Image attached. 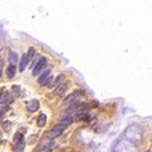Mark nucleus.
I'll return each mask as SVG.
<instances>
[{"label":"nucleus","mask_w":152,"mask_h":152,"mask_svg":"<svg viewBox=\"0 0 152 152\" xmlns=\"http://www.w3.org/2000/svg\"><path fill=\"white\" fill-rule=\"evenodd\" d=\"M45 66H46V58H40V59L37 61V64H34V67H32V75H40L42 72H43V69H45Z\"/></svg>","instance_id":"f257e3e1"},{"label":"nucleus","mask_w":152,"mask_h":152,"mask_svg":"<svg viewBox=\"0 0 152 152\" xmlns=\"http://www.w3.org/2000/svg\"><path fill=\"white\" fill-rule=\"evenodd\" d=\"M11 101H13V96H11L10 93L7 91V88H0V104H5V106H8Z\"/></svg>","instance_id":"f03ea898"},{"label":"nucleus","mask_w":152,"mask_h":152,"mask_svg":"<svg viewBox=\"0 0 152 152\" xmlns=\"http://www.w3.org/2000/svg\"><path fill=\"white\" fill-rule=\"evenodd\" d=\"M63 131H64V127H63V125H61V123H59V125H58V127H54L53 130L50 131V133H48V136H46V138H48V141H51V139L58 138V136H59L61 133H63Z\"/></svg>","instance_id":"7ed1b4c3"},{"label":"nucleus","mask_w":152,"mask_h":152,"mask_svg":"<svg viewBox=\"0 0 152 152\" xmlns=\"http://www.w3.org/2000/svg\"><path fill=\"white\" fill-rule=\"evenodd\" d=\"M50 79H51V72H50V69H46V71L42 72V75L38 77V83L40 85H46L50 83Z\"/></svg>","instance_id":"20e7f679"},{"label":"nucleus","mask_w":152,"mask_h":152,"mask_svg":"<svg viewBox=\"0 0 152 152\" xmlns=\"http://www.w3.org/2000/svg\"><path fill=\"white\" fill-rule=\"evenodd\" d=\"M30 59H32V58L29 56V54H22V58H21V64H19V71H24V69L27 67V64L30 63Z\"/></svg>","instance_id":"39448f33"},{"label":"nucleus","mask_w":152,"mask_h":152,"mask_svg":"<svg viewBox=\"0 0 152 152\" xmlns=\"http://www.w3.org/2000/svg\"><path fill=\"white\" fill-rule=\"evenodd\" d=\"M80 96H82V91L72 93L71 96H67V99H66V104H74V103H75V98H80Z\"/></svg>","instance_id":"423d86ee"},{"label":"nucleus","mask_w":152,"mask_h":152,"mask_svg":"<svg viewBox=\"0 0 152 152\" xmlns=\"http://www.w3.org/2000/svg\"><path fill=\"white\" fill-rule=\"evenodd\" d=\"M37 109H38V101L37 99H32L29 104H27V111L29 112H35Z\"/></svg>","instance_id":"0eeeda50"},{"label":"nucleus","mask_w":152,"mask_h":152,"mask_svg":"<svg viewBox=\"0 0 152 152\" xmlns=\"http://www.w3.org/2000/svg\"><path fill=\"white\" fill-rule=\"evenodd\" d=\"M7 74H8V79H13V77L16 75V66H14V64H10L8 69H7Z\"/></svg>","instance_id":"6e6552de"},{"label":"nucleus","mask_w":152,"mask_h":152,"mask_svg":"<svg viewBox=\"0 0 152 152\" xmlns=\"http://www.w3.org/2000/svg\"><path fill=\"white\" fill-rule=\"evenodd\" d=\"M45 123H46V115L40 114V115H38V119H37V125L42 128V127H45Z\"/></svg>","instance_id":"1a4fd4ad"},{"label":"nucleus","mask_w":152,"mask_h":152,"mask_svg":"<svg viewBox=\"0 0 152 152\" xmlns=\"http://www.w3.org/2000/svg\"><path fill=\"white\" fill-rule=\"evenodd\" d=\"M58 87H59V88L54 90V93H56V95H63L66 90H67V85H66V83H61V85H58Z\"/></svg>","instance_id":"9d476101"},{"label":"nucleus","mask_w":152,"mask_h":152,"mask_svg":"<svg viewBox=\"0 0 152 152\" xmlns=\"http://www.w3.org/2000/svg\"><path fill=\"white\" fill-rule=\"evenodd\" d=\"M14 143H16V144H19V143H24V138H22V133H19V131H18V133L14 135Z\"/></svg>","instance_id":"9b49d317"},{"label":"nucleus","mask_w":152,"mask_h":152,"mask_svg":"<svg viewBox=\"0 0 152 152\" xmlns=\"http://www.w3.org/2000/svg\"><path fill=\"white\" fill-rule=\"evenodd\" d=\"M16 61H18V54L11 51L10 53V64H16Z\"/></svg>","instance_id":"f8f14e48"},{"label":"nucleus","mask_w":152,"mask_h":152,"mask_svg":"<svg viewBox=\"0 0 152 152\" xmlns=\"http://www.w3.org/2000/svg\"><path fill=\"white\" fill-rule=\"evenodd\" d=\"M7 112H8V106H5V104H2V106H0V117H3L7 114Z\"/></svg>","instance_id":"ddd939ff"},{"label":"nucleus","mask_w":152,"mask_h":152,"mask_svg":"<svg viewBox=\"0 0 152 152\" xmlns=\"http://www.w3.org/2000/svg\"><path fill=\"white\" fill-rule=\"evenodd\" d=\"M24 151V143H19L16 147H14V152H22Z\"/></svg>","instance_id":"4468645a"},{"label":"nucleus","mask_w":152,"mask_h":152,"mask_svg":"<svg viewBox=\"0 0 152 152\" xmlns=\"http://www.w3.org/2000/svg\"><path fill=\"white\" fill-rule=\"evenodd\" d=\"M13 93H14V95H18V93H19V87H18V85H14V87H13Z\"/></svg>","instance_id":"2eb2a0df"},{"label":"nucleus","mask_w":152,"mask_h":152,"mask_svg":"<svg viewBox=\"0 0 152 152\" xmlns=\"http://www.w3.org/2000/svg\"><path fill=\"white\" fill-rule=\"evenodd\" d=\"M10 125H11L10 122H3V128H5V130H8V128H10Z\"/></svg>","instance_id":"dca6fc26"},{"label":"nucleus","mask_w":152,"mask_h":152,"mask_svg":"<svg viewBox=\"0 0 152 152\" xmlns=\"http://www.w3.org/2000/svg\"><path fill=\"white\" fill-rule=\"evenodd\" d=\"M2 71H3V59H0V75H2Z\"/></svg>","instance_id":"f3484780"},{"label":"nucleus","mask_w":152,"mask_h":152,"mask_svg":"<svg viewBox=\"0 0 152 152\" xmlns=\"http://www.w3.org/2000/svg\"><path fill=\"white\" fill-rule=\"evenodd\" d=\"M0 139H2V131H0Z\"/></svg>","instance_id":"a211bd4d"},{"label":"nucleus","mask_w":152,"mask_h":152,"mask_svg":"<svg viewBox=\"0 0 152 152\" xmlns=\"http://www.w3.org/2000/svg\"><path fill=\"white\" fill-rule=\"evenodd\" d=\"M147 152H151V151H147Z\"/></svg>","instance_id":"6ab92c4d"}]
</instances>
